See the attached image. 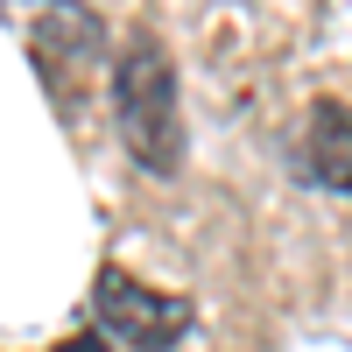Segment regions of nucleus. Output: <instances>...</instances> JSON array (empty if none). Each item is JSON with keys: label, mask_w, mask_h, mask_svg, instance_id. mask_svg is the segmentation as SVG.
I'll list each match as a JSON object with an SVG mask.
<instances>
[{"label": "nucleus", "mask_w": 352, "mask_h": 352, "mask_svg": "<svg viewBox=\"0 0 352 352\" xmlns=\"http://www.w3.org/2000/svg\"><path fill=\"white\" fill-rule=\"evenodd\" d=\"M113 120H120L127 155L148 176L184 169V106H176V64L155 36H127L113 56Z\"/></svg>", "instance_id": "f257e3e1"}, {"label": "nucleus", "mask_w": 352, "mask_h": 352, "mask_svg": "<svg viewBox=\"0 0 352 352\" xmlns=\"http://www.w3.org/2000/svg\"><path fill=\"white\" fill-rule=\"evenodd\" d=\"M92 310H99V331L120 338V345H134V352H169V345H184V331H190V296L148 289V282H134L120 268L99 275Z\"/></svg>", "instance_id": "f03ea898"}, {"label": "nucleus", "mask_w": 352, "mask_h": 352, "mask_svg": "<svg viewBox=\"0 0 352 352\" xmlns=\"http://www.w3.org/2000/svg\"><path fill=\"white\" fill-rule=\"evenodd\" d=\"M303 162L324 190H352V106L317 99L303 120Z\"/></svg>", "instance_id": "7ed1b4c3"}]
</instances>
